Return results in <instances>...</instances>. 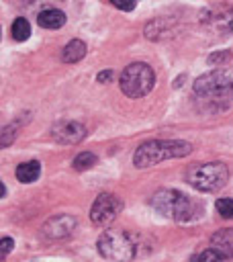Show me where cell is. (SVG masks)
I'll list each match as a JSON object with an SVG mask.
<instances>
[{
    "label": "cell",
    "mask_w": 233,
    "mask_h": 262,
    "mask_svg": "<svg viewBox=\"0 0 233 262\" xmlns=\"http://www.w3.org/2000/svg\"><path fill=\"white\" fill-rule=\"evenodd\" d=\"M194 94L211 108H225L233 100V74L215 70L194 82Z\"/></svg>",
    "instance_id": "obj_1"
},
{
    "label": "cell",
    "mask_w": 233,
    "mask_h": 262,
    "mask_svg": "<svg viewBox=\"0 0 233 262\" xmlns=\"http://www.w3.org/2000/svg\"><path fill=\"white\" fill-rule=\"evenodd\" d=\"M151 205L157 213L174 221H192L202 213V207L180 190L164 188L153 194Z\"/></svg>",
    "instance_id": "obj_2"
},
{
    "label": "cell",
    "mask_w": 233,
    "mask_h": 262,
    "mask_svg": "<svg viewBox=\"0 0 233 262\" xmlns=\"http://www.w3.org/2000/svg\"><path fill=\"white\" fill-rule=\"evenodd\" d=\"M190 151H192V145L188 141H180V139H153V141H147V143H143V145H139L135 149L133 164L137 168H149V166L159 164L164 160L184 158Z\"/></svg>",
    "instance_id": "obj_3"
},
{
    "label": "cell",
    "mask_w": 233,
    "mask_h": 262,
    "mask_svg": "<svg viewBox=\"0 0 233 262\" xmlns=\"http://www.w3.org/2000/svg\"><path fill=\"white\" fill-rule=\"evenodd\" d=\"M153 80H155L153 78V70L143 61H135V63H129L123 70V74H121V90L129 98H141L153 88Z\"/></svg>",
    "instance_id": "obj_4"
},
{
    "label": "cell",
    "mask_w": 233,
    "mask_h": 262,
    "mask_svg": "<svg viewBox=\"0 0 233 262\" xmlns=\"http://www.w3.org/2000/svg\"><path fill=\"white\" fill-rule=\"evenodd\" d=\"M229 178V170L221 162H208V164H198L188 170V182L200 190V192H215L221 186H225Z\"/></svg>",
    "instance_id": "obj_5"
},
{
    "label": "cell",
    "mask_w": 233,
    "mask_h": 262,
    "mask_svg": "<svg viewBox=\"0 0 233 262\" xmlns=\"http://www.w3.org/2000/svg\"><path fill=\"white\" fill-rule=\"evenodd\" d=\"M98 252L112 262H129L135 256V246L125 231L106 229L98 237Z\"/></svg>",
    "instance_id": "obj_6"
},
{
    "label": "cell",
    "mask_w": 233,
    "mask_h": 262,
    "mask_svg": "<svg viewBox=\"0 0 233 262\" xmlns=\"http://www.w3.org/2000/svg\"><path fill=\"white\" fill-rule=\"evenodd\" d=\"M121 207H123V205H121V201H119L114 194L102 192V194L96 196V201H94L92 207H90V219H92V223L98 225V227H108V225L116 219Z\"/></svg>",
    "instance_id": "obj_7"
},
{
    "label": "cell",
    "mask_w": 233,
    "mask_h": 262,
    "mask_svg": "<svg viewBox=\"0 0 233 262\" xmlns=\"http://www.w3.org/2000/svg\"><path fill=\"white\" fill-rule=\"evenodd\" d=\"M51 137L59 143L74 145V143H80L86 137V129H84L82 123H76V121H59V123L53 125Z\"/></svg>",
    "instance_id": "obj_8"
},
{
    "label": "cell",
    "mask_w": 233,
    "mask_h": 262,
    "mask_svg": "<svg viewBox=\"0 0 233 262\" xmlns=\"http://www.w3.org/2000/svg\"><path fill=\"white\" fill-rule=\"evenodd\" d=\"M74 229H76V217H72V215H55L43 225V233L51 239L67 237Z\"/></svg>",
    "instance_id": "obj_9"
},
{
    "label": "cell",
    "mask_w": 233,
    "mask_h": 262,
    "mask_svg": "<svg viewBox=\"0 0 233 262\" xmlns=\"http://www.w3.org/2000/svg\"><path fill=\"white\" fill-rule=\"evenodd\" d=\"M211 246L217 248V250H219L221 254H225L227 258H233V227L219 229L217 233H213Z\"/></svg>",
    "instance_id": "obj_10"
},
{
    "label": "cell",
    "mask_w": 233,
    "mask_h": 262,
    "mask_svg": "<svg viewBox=\"0 0 233 262\" xmlns=\"http://www.w3.org/2000/svg\"><path fill=\"white\" fill-rule=\"evenodd\" d=\"M37 23L39 27L43 29H59L65 25V14L61 10H55V8H47L43 10L39 16H37Z\"/></svg>",
    "instance_id": "obj_11"
},
{
    "label": "cell",
    "mask_w": 233,
    "mask_h": 262,
    "mask_svg": "<svg viewBox=\"0 0 233 262\" xmlns=\"http://www.w3.org/2000/svg\"><path fill=\"white\" fill-rule=\"evenodd\" d=\"M39 174H41V164L37 160H29V162H22L16 166V178L25 184L35 182L39 178Z\"/></svg>",
    "instance_id": "obj_12"
},
{
    "label": "cell",
    "mask_w": 233,
    "mask_h": 262,
    "mask_svg": "<svg viewBox=\"0 0 233 262\" xmlns=\"http://www.w3.org/2000/svg\"><path fill=\"white\" fill-rule=\"evenodd\" d=\"M84 55H86V43L80 41V39H72V41L63 47V51H61V59H63L65 63H76V61H80Z\"/></svg>",
    "instance_id": "obj_13"
},
{
    "label": "cell",
    "mask_w": 233,
    "mask_h": 262,
    "mask_svg": "<svg viewBox=\"0 0 233 262\" xmlns=\"http://www.w3.org/2000/svg\"><path fill=\"white\" fill-rule=\"evenodd\" d=\"M10 35H12L14 41H27L29 35H31V25H29V20L22 18V16H18V18L12 23V27H10Z\"/></svg>",
    "instance_id": "obj_14"
},
{
    "label": "cell",
    "mask_w": 233,
    "mask_h": 262,
    "mask_svg": "<svg viewBox=\"0 0 233 262\" xmlns=\"http://www.w3.org/2000/svg\"><path fill=\"white\" fill-rule=\"evenodd\" d=\"M96 162H98V158H96L92 151H82V154H78V156L74 158V168H76V170H88V168H92Z\"/></svg>",
    "instance_id": "obj_15"
},
{
    "label": "cell",
    "mask_w": 233,
    "mask_h": 262,
    "mask_svg": "<svg viewBox=\"0 0 233 262\" xmlns=\"http://www.w3.org/2000/svg\"><path fill=\"white\" fill-rule=\"evenodd\" d=\"M196 262H227V256L225 254H221L217 248H208V250H204L198 258H196Z\"/></svg>",
    "instance_id": "obj_16"
},
{
    "label": "cell",
    "mask_w": 233,
    "mask_h": 262,
    "mask_svg": "<svg viewBox=\"0 0 233 262\" xmlns=\"http://www.w3.org/2000/svg\"><path fill=\"white\" fill-rule=\"evenodd\" d=\"M217 211L225 219H233V199H219L217 201Z\"/></svg>",
    "instance_id": "obj_17"
},
{
    "label": "cell",
    "mask_w": 233,
    "mask_h": 262,
    "mask_svg": "<svg viewBox=\"0 0 233 262\" xmlns=\"http://www.w3.org/2000/svg\"><path fill=\"white\" fill-rule=\"evenodd\" d=\"M14 135H16V125H6L2 129V147H8V143H12V139H14Z\"/></svg>",
    "instance_id": "obj_18"
},
{
    "label": "cell",
    "mask_w": 233,
    "mask_h": 262,
    "mask_svg": "<svg viewBox=\"0 0 233 262\" xmlns=\"http://www.w3.org/2000/svg\"><path fill=\"white\" fill-rule=\"evenodd\" d=\"M110 2L121 10H133L135 8V0H110Z\"/></svg>",
    "instance_id": "obj_19"
},
{
    "label": "cell",
    "mask_w": 233,
    "mask_h": 262,
    "mask_svg": "<svg viewBox=\"0 0 233 262\" xmlns=\"http://www.w3.org/2000/svg\"><path fill=\"white\" fill-rule=\"evenodd\" d=\"M12 246H14V242L10 237H2V258L8 256V252L12 250Z\"/></svg>",
    "instance_id": "obj_20"
},
{
    "label": "cell",
    "mask_w": 233,
    "mask_h": 262,
    "mask_svg": "<svg viewBox=\"0 0 233 262\" xmlns=\"http://www.w3.org/2000/svg\"><path fill=\"white\" fill-rule=\"evenodd\" d=\"M225 59H229V51H223V53H213V55L208 57V61H211V63H217V61H225Z\"/></svg>",
    "instance_id": "obj_21"
},
{
    "label": "cell",
    "mask_w": 233,
    "mask_h": 262,
    "mask_svg": "<svg viewBox=\"0 0 233 262\" xmlns=\"http://www.w3.org/2000/svg\"><path fill=\"white\" fill-rule=\"evenodd\" d=\"M110 80H112V72H110V70H104V72L98 74V82L106 84V82H110Z\"/></svg>",
    "instance_id": "obj_22"
},
{
    "label": "cell",
    "mask_w": 233,
    "mask_h": 262,
    "mask_svg": "<svg viewBox=\"0 0 233 262\" xmlns=\"http://www.w3.org/2000/svg\"><path fill=\"white\" fill-rule=\"evenodd\" d=\"M225 23H227V27L231 29V33H233V12H229V16L225 18Z\"/></svg>",
    "instance_id": "obj_23"
}]
</instances>
